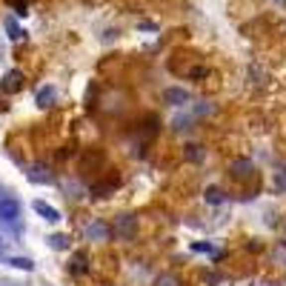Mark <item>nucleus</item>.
Instances as JSON below:
<instances>
[{"label": "nucleus", "instance_id": "1", "mask_svg": "<svg viewBox=\"0 0 286 286\" xmlns=\"http://www.w3.org/2000/svg\"><path fill=\"white\" fill-rule=\"evenodd\" d=\"M229 175L235 178V181H249L252 175H255V166H252V160H243V158H238V160H232V166H229Z\"/></svg>", "mask_w": 286, "mask_h": 286}, {"label": "nucleus", "instance_id": "2", "mask_svg": "<svg viewBox=\"0 0 286 286\" xmlns=\"http://www.w3.org/2000/svg\"><path fill=\"white\" fill-rule=\"evenodd\" d=\"M20 212V206L14 203V200H0V217H6V220H14Z\"/></svg>", "mask_w": 286, "mask_h": 286}, {"label": "nucleus", "instance_id": "3", "mask_svg": "<svg viewBox=\"0 0 286 286\" xmlns=\"http://www.w3.org/2000/svg\"><path fill=\"white\" fill-rule=\"evenodd\" d=\"M114 229H117L120 235H132V232H135V217H132V215H123V220L117 217V220H114Z\"/></svg>", "mask_w": 286, "mask_h": 286}, {"label": "nucleus", "instance_id": "4", "mask_svg": "<svg viewBox=\"0 0 286 286\" xmlns=\"http://www.w3.org/2000/svg\"><path fill=\"white\" fill-rule=\"evenodd\" d=\"M20 78H23L20 72H9V78L3 80V89H6V92H17V89H20Z\"/></svg>", "mask_w": 286, "mask_h": 286}, {"label": "nucleus", "instance_id": "5", "mask_svg": "<svg viewBox=\"0 0 286 286\" xmlns=\"http://www.w3.org/2000/svg\"><path fill=\"white\" fill-rule=\"evenodd\" d=\"M192 158L194 163H200V160H203V152H200V146H197V143H192V146H186V160Z\"/></svg>", "mask_w": 286, "mask_h": 286}, {"label": "nucleus", "instance_id": "6", "mask_svg": "<svg viewBox=\"0 0 286 286\" xmlns=\"http://www.w3.org/2000/svg\"><path fill=\"white\" fill-rule=\"evenodd\" d=\"M158 286H181V284H178V278H175V275H160Z\"/></svg>", "mask_w": 286, "mask_h": 286}, {"label": "nucleus", "instance_id": "7", "mask_svg": "<svg viewBox=\"0 0 286 286\" xmlns=\"http://www.w3.org/2000/svg\"><path fill=\"white\" fill-rule=\"evenodd\" d=\"M86 269V258L78 255V258H72V272H83Z\"/></svg>", "mask_w": 286, "mask_h": 286}, {"label": "nucleus", "instance_id": "8", "mask_svg": "<svg viewBox=\"0 0 286 286\" xmlns=\"http://www.w3.org/2000/svg\"><path fill=\"white\" fill-rule=\"evenodd\" d=\"M37 212H43L49 220H57V212H55V209H49V206H43V203H37Z\"/></svg>", "mask_w": 286, "mask_h": 286}, {"label": "nucleus", "instance_id": "9", "mask_svg": "<svg viewBox=\"0 0 286 286\" xmlns=\"http://www.w3.org/2000/svg\"><path fill=\"white\" fill-rule=\"evenodd\" d=\"M206 197H209V200H215V203H220V200H223V192H220V189H209Z\"/></svg>", "mask_w": 286, "mask_h": 286}, {"label": "nucleus", "instance_id": "10", "mask_svg": "<svg viewBox=\"0 0 286 286\" xmlns=\"http://www.w3.org/2000/svg\"><path fill=\"white\" fill-rule=\"evenodd\" d=\"M166 97H169V100H186V95L178 92V89H169V92H166Z\"/></svg>", "mask_w": 286, "mask_h": 286}]
</instances>
